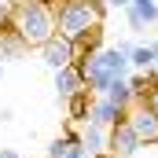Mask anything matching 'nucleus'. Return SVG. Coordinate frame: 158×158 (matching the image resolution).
<instances>
[{"instance_id": "obj_16", "label": "nucleus", "mask_w": 158, "mask_h": 158, "mask_svg": "<svg viewBox=\"0 0 158 158\" xmlns=\"http://www.w3.org/2000/svg\"><path fill=\"white\" fill-rule=\"evenodd\" d=\"M143 103H147V107L158 114V77H155V85H151V92H147V99H143Z\"/></svg>"}, {"instance_id": "obj_10", "label": "nucleus", "mask_w": 158, "mask_h": 158, "mask_svg": "<svg viewBox=\"0 0 158 158\" xmlns=\"http://www.w3.org/2000/svg\"><path fill=\"white\" fill-rule=\"evenodd\" d=\"M77 143L88 151L92 158L107 155V129H99V125H92V121H85V129L77 132Z\"/></svg>"}, {"instance_id": "obj_2", "label": "nucleus", "mask_w": 158, "mask_h": 158, "mask_svg": "<svg viewBox=\"0 0 158 158\" xmlns=\"http://www.w3.org/2000/svg\"><path fill=\"white\" fill-rule=\"evenodd\" d=\"M52 19H55V37L81 44L88 33L103 26V0H55Z\"/></svg>"}, {"instance_id": "obj_17", "label": "nucleus", "mask_w": 158, "mask_h": 158, "mask_svg": "<svg viewBox=\"0 0 158 158\" xmlns=\"http://www.w3.org/2000/svg\"><path fill=\"white\" fill-rule=\"evenodd\" d=\"M66 158H92V155H88V151H85V147H81V143H77V147H74V151H70V155H66Z\"/></svg>"}, {"instance_id": "obj_15", "label": "nucleus", "mask_w": 158, "mask_h": 158, "mask_svg": "<svg viewBox=\"0 0 158 158\" xmlns=\"http://www.w3.org/2000/svg\"><path fill=\"white\" fill-rule=\"evenodd\" d=\"M74 147H77V132L70 129L66 136H55V140H52V147H48V158H66Z\"/></svg>"}, {"instance_id": "obj_7", "label": "nucleus", "mask_w": 158, "mask_h": 158, "mask_svg": "<svg viewBox=\"0 0 158 158\" xmlns=\"http://www.w3.org/2000/svg\"><path fill=\"white\" fill-rule=\"evenodd\" d=\"M88 121H92V125H99V129H110V125L125 121V110H121L118 103H110L107 96H92V107H88Z\"/></svg>"}, {"instance_id": "obj_1", "label": "nucleus", "mask_w": 158, "mask_h": 158, "mask_svg": "<svg viewBox=\"0 0 158 158\" xmlns=\"http://www.w3.org/2000/svg\"><path fill=\"white\" fill-rule=\"evenodd\" d=\"M129 48L132 44H118V48H96V52H85L77 55V70L85 77V88L92 96H103L110 88V81L129 77Z\"/></svg>"}, {"instance_id": "obj_14", "label": "nucleus", "mask_w": 158, "mask_h": 158, "mask_svg": "<svg viewBox=\"0 0 158 158\" xmlns=\"http://www.w3.org/2000/svg\"><path fill=\"white\" fill-rule=\"evenodd\" d=\"M103 96H107L110 103H118L121 110H129V107H132V92H129V81H125V77H118V81H110V88H107Z\"/></svg>"}, {"instance_id": "obj_6", "label": "nucleus", "mask_w": 158, "mask_h": 158, "mask_svg": "<svg viewBox=\"0 0 158 158\" xmlns=\"http://www.w3.org/2000/svg\"><path fill=\"white\" fill-rule=\"evenodd\" d=\"M40 55H44V66L52 70H63L70 63H77V44H70L66 37H52L40 44Z\"/></svg>"}, {"instance_id": "obj_11", "label": "nucleus", "mask_w": 158, "mask_h": 158, "mask_svg": "<svg viewBox=\"0 0 158 158\" xmlns=\"http://www.w3.org/2000/svg\"><path fill=\"white\" fill-rule=\"evenodd\" d=\"M155 63H158V44H136V48H129V70L147 74V70H155Z\"/></svg>"}, {"instance_id": "obj_4", "label": "nucleus", "mask_w": 158, "mask_h": 158, "mask_svg": "<svg viewBox=\"0 0 158 158\" xmlns=\"http://www.w3.org/2000/svg\"><path fill=\"white\" fill-rule=\"evenodd\" d=\"M125 121H129V129L136 132L140 143H158V114L147 103H132L125 110Z\"/></svg>"}, {"instance_id": "obj_19", "label": "nucleus", "mask_w": 158, "mask_h": 158, "mask_svg": "<svg viewBox=\"0 0 158 158\" xmlns=\"http://www.w3.org/2000/svg\"><path fill=\"white\" fill-rule=\"evenodd\" d=\"M110 7H129V0H107Z\"/></svg>"}, {"instance_id": "obj_21", "label": "nucleus", "mask_w": 158, "mask_h": 158, "mask_svg": "<svg viewBox=\"0 0 158 158\" xmlns=\"http://www.w3.org/2000/svg\"><path fill=\"white\" fill-rule=\"evenodd\" d=\"M99 158H110V155H99Z\"/></svg>"}, {"instance_id": "obj_9", "label": "nucleus", "mask_w": 158, "mask_h": 158, "mask_svg": "<svg viewBox=\"0 0 158 158\" xmlns=\"http://www.w3.org/2000/svg\"><path fill=\"white\" fill-rule=\"evenodd\" d=\"M125 15H129V26L132 30H143V26L158 22V4L155 0H129Z\"/></svg>"}, {"instance_id": "obj_18", "label": "nucleus", "mask_w": 158, "mask_h": 158, "mask_svg": "<svg viewBox=\"0 0 158 158\" xmlns=\"http://www.w3.org/2000/svg\"><path fill=\"white\" fill-rule=\"evenodd\" d=\"M0 158H22V155H19L15 147H0Z\"/></svg>"}, {"instance_id": "obj_3", "label": "nucleus", "mask_w": 158, "mask_h": 158, "mask_svg": "<svg viewBox=\"0 0 158 158\" xmlns=\"http://www.w3.org/2000/svg\"><path fill=\"white\" fill-rule=\"evenodd\" d=\"M7 26L19 33L26 48H40L44 40L55 37V19H52V4L44 0H19L7 11Z\"/></svg>"}, {"instance_id": "obj_12", "label": "nucleus", "mask_w": 158, "mask_h": 158, "mask_svg": "<svg viewBox=\"0 0 158 158\" xmlns=\"http://www.w3.org/2000/svg\"><path fill=\"white\" fill-rule=\"evenodd\" d=\"M26 52V44L19 40V33L7 26V30H0V59H19Z\"/></svg>"}, {"instance_id": "obj_20", "label": "nucleus", "mask_w": 158, "mask_h": 158, "mask_svg": "<svg viewBox=\"0 0 158 158\" xmlns=\"http://www.w3.org/2000/svg\"><path fill=\"white\" fill-rule=\"evenodd\" d=\"M155 77H158V63H155Z\"/></svg>"}, {"instance_id": "obj_22", "label": "nucleus", "mask_w": 158, "mask_h": 158, "mask_svg": "<svg viewBox=\"0 0 158 158\" xmlns=\"http://www.w3.org/2000/svg\"><path fill=\"white\" fill-rule=\"evenodd\" d=\"M155 4H158V0H155Z\"/></svg>"}, {"instance_id": "obj_8", "label": "nucleus", "mask_w": 158, "mask_h": 158, "mask_svg": "<svg viewBox=\"0 0 158 158\" xmlns=\"http://www.w3.org/2000/svg\"><path fill=\"white\" fill-rule=\"evenodd\" d=\"M55 92H59V99H70V96L85 92V77H81L77 63H70V66L55 70Z\"/></svg>"}, {"instance_id": "obj_13", "label": "nucleus", "mask_w": 158, "mask_h": 158, "mask_svg": "<svg viewBox=\"0 0 158 158\" xmlns=\"http://www.w3.org/2000/svg\"><path fill=\"white\" fill-rule=\"evenodd\" d=\"M88 107H92V92L85 88L77 96L66 99V110H70V121H88Z\"/></svg>"}, {"instance_id": "obj_5", "label": "nucleus", "mask_w": 158, "mask_h": 158, "mask_svg": "<svg viewBox=\"0 0 158 158\" xmlns=\"http://www.w3.org/2000/svg\"><path fill=\"white\" fill-rule=\"evenodd\" d=\"M140 147L143 143L136 140V132L129 129V121H118V125L107 129V155L110 158H132Z\"/></svg>"}]
</instances>
